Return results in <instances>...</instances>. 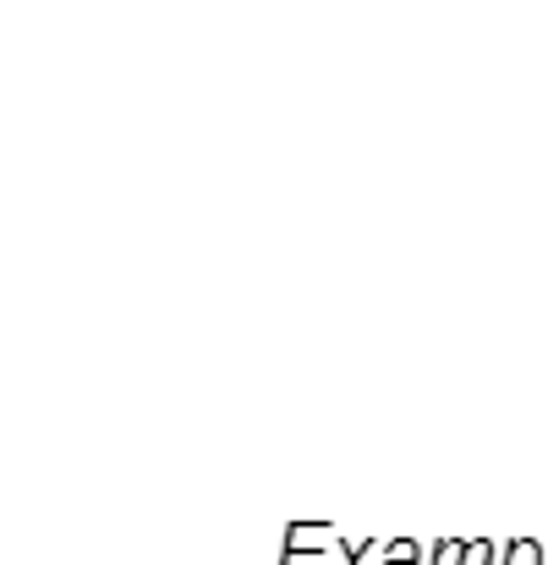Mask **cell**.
<instances>
[{
	"label": "cell",
	"instance_id": "obj_1",
	"mask_svg": "<svg viewBox=\"0 0 548 565\" xmlns=\"http://www.w3.org/2000/svg\"><path fill=\"white\" fill-rule=\"evenodd\" d=\"M511 565H538V550H533V544H516V550H511Z\"/></svg>",
	"mask_w": 548,
	"mask_h": 565
}]
</instances>
